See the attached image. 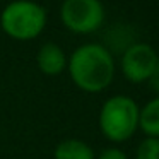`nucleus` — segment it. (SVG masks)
I'll return each instance as SVG.
<instances>
[{
    "mask_svg": "<svg viewBox=\"0 0 159 159\" xmlns=\"http://www.w3.org/2000/svg\"><path fill=\"white\" fill-rule=\"evenodd\" d=\"M70 79L84 93H101L115 77L113 53L99 43H86L67 58Z\"/></svg>",
    "mask_w": 159,
    "mask_h": 159,
    "instance_id": "nucleus-1",
    "label": "nucleus"
},
{
    "mask_svg": "<svg viewBox=\"0 0 159 159\" xmlns=\"http://www.w3.org/2000/svg\"><path fill=\"white\" fill-rule=\"evenodd\" d=\"M140 108L134 98L116 94L108 98L99 111V130L108 140L125 142L139 130Z\"/></svg>",
    "mask_w": 159,
    "mask_h": 159,
    "instance_id": "nucleus-2",
    "label": "nucleus"
},
{
    "mask_svg": "<svg viewBox=\"0 0 159 159\" xmlns=\"http://www.w3.org/2000/svg\"><path fill=\"white\" fill-rule=\"evenodd\" d=\"M0 26L7 36L19 41L38 38L46 26V11L33 0H14L0 14Z\"/></svg>",
    "mask_w": 159,
    "mask_h": 159,
    "instance_id": "nucleus-3",
    "label": "nucleus"
},
{
    "mask_svg": "<svg viewBox=\"0 0 159 159\" xmlns=\"http://www.w3.org/2000/svg\"><path fill=\"white\" fill-rule=\"evenodd\" d=\"M106 11L101 0H63L60 19L69 31L75 34H91L103 26Z\"/></svg>",
    "mask_w": 159,
    "mask_h": 159,
    "instance_id": "nucleus-4",
    "label": "nucleus"
},
{
    "mask_svg": "<svg viewBox=\"0 0 159 159\" xmlns=\"http://www.w3.org/2000/svg\"><path fill=\"white\" fill-rule=\"evenodd\" d=\"M159 55L149 43L135 41L121 53V74L127 80L134 84L147 82L154 74Z\"/></svg>",
    "mask_w": 159,
    "mask_h": 159,
    "instance_id": "nucleus-5",
    "label": "nucleus"
},
{
    "mask_svg": "<svg viewBox=\"0 0 159 159\" xmlns=\"http://www.w3.org/2000/svg\"><path fill=\"white\" fill-rule=\"evenodd\" d=\"M36 63H38V69L45 75L55 77L60 75L67 69V57L57 43H45L38 50Z\"/></svg>",
    "mask_w": 159,
    "mask_h": 159,
    "instance_id": "nucleus-6",
    "label": "nucleus"
},
{
    "mask_svg": "<svg viewBox=\"0 0 159 159\" xmlns=\"http://www.w3.org/2000/svg\"><path fill=\"white\" fill-rule=\"evenodd\" d=\"M53 159H94V151L80 139H65L55 147Z\"/></svg>",
    "mask_w": 159,
    "mask_h": 159,
    "instance_id": "nucleus-7",
    "label": "nucleus"
},
{
    "mask_svg": "<svg viewBox=\"0 0 159 159\" xmlns=\"http://www.w3.org/2000/svg\"><path fill=\"white\" fill-rule=\"evenodd\" d=\"M139 128L145 134V137L159 139V96L152 98L140 108Z\"/></svg>",
    "mask_w": 159,
    "mask_h": 159,
    "instance_id": "nucleus-8",
    "label": "nucleus"
},
{
    "mask_svg": "<svg viewBox=\"0 0 159 159\" xmlns=\"http://www.w3.org/2000/svg\"><path fill=\"white\" fill-rule=\"evenodd\" d=\"M135 159H159V139L145 137L137 145Z\"/></svg>",
    "mask_w": 159,
    "mask_h": 159,
    "instance_id": "nucleus-9",
    "label": "nucleus"
},
{
    "mask_svg": "<svg viewBox=\"0 0 159 159\" xmlns=\"http://www.w3.org/2000/svg\"><path fill=\"white\" fill-rule=\"evenodd\" d=\"M98 159H128L125 151L118 147H108L104 151H101V154L98 156Z\"/></svg>",
    "mask_w": 159,
    "mask_h": 159,
    "instance_id": "nucleus-10",
    "label": "nucleus"
},
{
    "mask_svg": "<svg viewBox=\"0 0 159 159\" xmlns=\"http://www.w3.org/2000/svg\"><path fill=\"white\" fill-rule=\"evenodd\" d=\"M149 82H151L152 89H154L159 96V60H157V65H156V69H154V74H152V77L149 79Z\"/></svg>",
    "mask_w": 159,
    "mask_h": 159,
    "instance_id": "nucleus-11",
    "label": "nucleus"
}]
</instances>
